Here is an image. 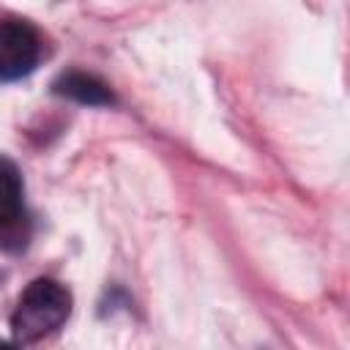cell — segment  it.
Returning a JSON list of instances; mask_svg holds the SVG:
<instances>
[{
    "label": "cell",
    "mask_w": 350,
    "mask_h": 350,
    "mask_svg": "<svg viewBox=\"0 0 350 350\" xmlns=\"http://www.w3.org/2000/svg\"><path fill=\"white\" fill-rule=\"evenodd\" d=\"M71 314V293L55 279H36L19 295V304L11 314V328L16 339L36 342L57 331Z\"/></svg>",
    "instance_id": "cell-1"
},
{
    "label": "cell",
    "mask_w": 350,
    "mask_h": 350,
    "mask_svg": "<svg viewBox=\"0 0 350 350\" xmlns=\"http://www.w3.org/2000/svg\"><path fill=\"white\" fill-rule=\"evenodd\" d=\"M41 55L38 33L27 22H0V79L27 77Z\"/></svg>",
    "instance_id": "cell-2"
},
{
    "label": "cell",
    "mask_w": 350,
    "mask_h": 350,
    "mask_svg": "<svg viewBox=\"0 0 350 350\" xmlns=\"http://www.w3.org/2000/svg\"><path fill=\"white\" fill-rule=\"evenodd\" d=\"M22 221H25L22 175L11 159L0 156V241L19 238Z\"/></svg>",
    "instance_id": "cell-3"
},
{
    "label": "cell",
    "mask_w": 350,
    "mask_h": 350,
    "mask_svg": "<svg viewBox=\"0 0 350 350\" xmlns=\"http://www.w3.org/2000/svg\"><path fill=\"white\" fill-rule=\"evenodd\" d=\"M55 93L57 96H68L79 104H90V107H107L115 101L112 90L93 74H85V71H68L63 74L60 79H55Z\"/></svg>",
    "instance_id": "cell-4"
},
{
    "label": "cell",
    "mask_w": 350,
    "mask_h": 350,
    "mask_svg": "<svg viewBox=\"0 0 350 350\" xmlns=\"http://www.w3.org/2000/svg\"><path fill=\"white\" fill-rule=\"evenodd\" d=\"M0 350H19L16 345H11V342H0Z\"/></svg>",
    "instance_id": "cell-5"
}]
</instances>
